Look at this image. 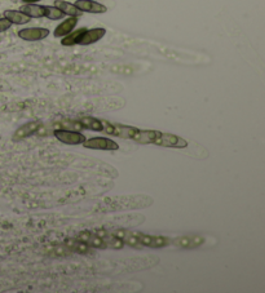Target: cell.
<instances>
[{
  "instance_id": "6da1fadb",
  "label": "cell",
  "mask_w": 265,
  "mask_h": 293,
  "mask_svg": "<svg viewBox=\"0 0 265 293\" xmlns=\"http://www.w3.org/2000/svg\"><path fill=\"white\" fill-rule=\"evenodd\" d=\"M154 200L148 195H120L111 196V198L104 199L101 203L96 205L93 211L107 213V212L117 211H128V209H142L152 207Z\"/></svg>"
},
{
  "instance_id": "7a4b0ae2",
  "label": "cell",
  "mask_w": 265,
  "mask_h": 293,
  "mask_svg": "<svg viewBox=\"0 0 265 293\" xmlns=\"http://www.w3.org/2000/svg\"><path fill=\"white\" fill-rule=\"evenodd\" d=\"M101 124L102 132L106 133V135L115 136V137H122V139L133 140L136 133L139 132V128H135V127L130 126H123V124L110 123V122H107V120H101Z\"/></svg>"
},
{
  "instance_id": "3957f363",
  "label": "cell",
  "mask_w": 265,
  "mask_h": 293,
  "mask_svg": "<svg viewBox=\"0 0 265 293\" xmlns=\"http://www.w3.org/2000/svg\"><path fill=\"white\" fill-rule=\"evenodd\" d=\"M154 145L162 146V147H174V148H185L188 146V141L183 137H179L172 133L159 132L158 136L153 141Z\"/></svg>"
},
{
  "instance_id": "277c9868",
  "label": "cell",
  "mask_w": 265,
  "mask_h": 293,
  "mask_svg": "<svg viewBox=\"0 0 265 293\" xmlns=\"http://www.w3.org/2000/svg\"><path fill=\"white\" fill-rule=\"evenodd\" d=\"M85 148H92V150H106V151H115L119 148V145L113 140L106 139V137H92L89 140H85L82 144Z\"/></svg>"
},
{
  "instance_id": "5b68a950",
  "label": "cell",
  "mask_w": 265,
  "mask_h": 293,
  "mask_svg": "<svg viewBox=\"0 0 265 293\" xmlns=\"http://www.w3.org/2000/svg\"><path fill=\"white\" fill-rule=\"evenodd\" d=\"M54 137L62 144L66 145H82L85 141V137L83 133H79L78 131H70V130H54Z\"/></svg>"
},
{
  "instance_id": "8992f818",
  "label": "cell",
  "mask_w": 265,
  "mask_h": 293,
  "mask_svg": "<svg viewBox=\"0 0 265 293\" xmlns=\"http://www.w3.org/2000/svg\"><path fill=\"white\" fill-rule=\"evenodd\" d=\"M135 237L139 239L141 246L150 247V248H162L166 247L170 243V239L166 237H159V235H149V234L139 233V231H133Z\"/></svg>"
},
{
  "instance_id": "52a82bcc",
  "label": "cell",
  "mask_w": 265,
  "mask_h": 293,
  "mask_svg": "<svg viewBox=\"0 0 265 293\" xmlns=\"http://www.w3.org/2000/svg\"><path fill=\"white\" fill-rule=\"evenodd\" d=\"M49 35V30L44 27H28L18 31V36L26 41L43 40Z\"/></svg>"
},
{
  "instance_id": "ba28073f",
  "label": "cell",
  "mask_w": 265,
  "mask_h": 293,
  "mask_svg": "<svg viewBox=\"0 0 265 293\" xmlns=\"http://www.w3.org/2000/svg\"><path fill=\"white\" fill-rule=\"evenodd\" d=\"M74 5L79 10H82V12L87 13H97V14H100V13H105L107 10L106 5L97 3V1H93V0H76Z\"/></svg>"
},
{
  "instance_id": "9c48e42d",
  "label": "cell",
  "mask_w": 265,
  "mask_h": 293,
  "mask_svg": "<svg viewBox=\"0 0 265 293\" xmlns=\"http://www.w3.org/2000/svg\"><path fill=\"white\" fill-rule=\"evenodd\" d=\"M78 239L84 242L85 244H88L92 248L106 249V244H105L104 240L101 239V237H100L96 231L95 233H93V231H82V233L78 235Z\"/></svg>"
},
{
  "instance_id": "30bf717a",
  "label": "cell",
  "mask_w": 265,
  "mask_h": 293,
  "mask_svg": "<svg viewBox=\"0 0 265 293\" xmlns=\"http://www.w3.org/2000/svg\"><path fill=\"white\" fill-rule=\"evenodd\" d=\"M106 34V30L104 27H95L91 28V30H85L84 34L82 35V38L79 40L80 45H89L93 44L96 41H98L100 39H102Z\"/></svg>"
},
{
  "instance_id": "8fae6325",
  "label": "cell",
  "mask_w": 265,
  "mask_h": 293,
  "mask_svg": "<svg viewBox=\"0 0 265 293\" xmlns=\"http://www.w3.org/2000/svg\"><path fill=\"white\" fill-rule=\"evenodd\" d=\"M65 247L69 249L70 252L78 253V255H88L91 252V247L88 244H85L84 242H82L78 238H70V239L65 240Z\"/></svg>"
},
{
  "instance_id": "7c38bea8",
  "label": "cell",
  "mask_w": 265,
  "mask_h": 293,
  "mask_svg": "<svg viewBox=\"0 0 265 293\" xmlns=\"http://www.w3.org/2000/svg\"><path fill=\"white\" fill-rule=\"evenodd\" d=\"M96 233L101 237V239L104 240L105 244H106V248H111V249H122L124 247L123 240L118 238L117 235L114 233H109V231L105 230H100L96 231Z\"/></svg>"
},
{
  "instance_id": "4fadbf2b",
  "label": "cell",
  "mask_w": 265,
  "mask_h": 293,
  "mask_svg": "<svg viewBox=\"0 0 265 293\" xmlns=\"http://www.w3.org/2000/svg\"><path fill=\"white\" fill-rule=\"evenodd\" d=\"M41 127L40 122H28L27 124L22 126L21 128L16 131L14 136H13V140H22L28 137V136L34 135L39 131V128Z\"/></svg>"
},
{
  "instance_id": "5bb4252c",
  "label": "cell",
  "mask_w": 265,
  "mask_h": 293,
  "mask_svg": "<svg viewBox=\"0 0 265 293\" xmlns=\"http://www.w3.org/2000/svg\"><path fill=\"white\" fill-rule=\"evenodd\" d=\"M78 18H79V17H69V18L65 19L63 22H61L60 25L57 26L56 30H54V36H56V38H63L65 35L73 31L74 27H75L76 23H78Z\"/></svg>"
},
{
  "instance_id": "9a60e30c",
  "label": "cell",
  "mask_w": 265,
  "mask_h": 293,
  "mask_svg": "<svg viewBox=\"0 0 265 293\" xmlns=\"http://www.w3.org/2000/svg\"><path fill=\"white\" fill-rule=\"evenodd\" d=\"M19 10L25 13L26 16H28L30 18H41L45 14L44 5H38L35 3H25L19 8Z\"/></svg>"
},
{
  "instance_id": "2e32d148",
  "label": "cell",
  "mask_w": 265,
  "mask_h": 293,
  "mask_svg": "<svg viewBox=\"0 0 265 293\" xmlns=\"http://www.w3.org/2000/svg\"><path fill=\"white\" fill-rule=\"evenodd\" d=\"M115 235H117L118 238H120V239L123 240L124 244H127V246L132 247V248H137L140 249L141 248V243L139 242V239L135 237V234H133V231H130V230H115L113 231Z\"/></svg>"
},
{
  "instance_id": "e0dca14e",
  "label": "cell",
  "mask_w": 265,
  "mask_h": 293,
  "mask_svg": "<svg viewBox=\"0 0 265 293\" xmlns=\"http://www.w3.org/2000/svg\"><path fill=\"white\" fill-rule=\"evenodd\" d=\"M54 6H57L61 12H63L65 16L69 17H80L82 16V10H79L74 4L63 1V0H54Z\"/></svg>"
},
{
  "instance_id": "ac0fdd59",
  "label": "cell",
  "mask_w": 265,
  "mask_h": 293,
  "mask_svg": "<svg viewBox=\"0 0 265 293\" xmlns=\"http://www.w3.org/2000/svg\"><path fill=\"white\" fill-rule=\"evenodd\" d=\"M4 17L6 19H9L10 22L14 23V25H25V23L30 22V17L26 16L25 13H22L21 10L8 9L4 12Z\"/></svg>"
},
{
  "instance_id": "d6986e66",
  "label": "cell",
  "mask_w": 265,
  "mask_h": 293,
  "mask_svg": "<svg viewBox=\"0 0 265 293\" xmlns=\"http://www.w3.org/2000/svg\"><path fill=\"white\" fill-rule=\"evenodd\" d=\"M85 30H87V28L82 27L79 28V30H76V31L69 32V34L63 36V39L61 40V44H62L63 47H71V45L79 44L80 38H82V35L84 34Z\"/></svg>"
},
{
  "instance_id": "ffe728a7",
  "label": "cell",
  "mask_w": 265,
  "mask_h": 293,
  "mask_svg": "<svg viewBox=\"0 0 265 293\" xmlns=\"http://www.w3.org/2000/svg\"><path fill=\"white\" fill-rule=\"evenodd\" d=\"M159 131H141L139 130V132L136 133V136L133 137V141L142 144V145H146V144H153V141L155 140V137L158 136Z\"/></svg>"
},
{
  "instance_id": "44dd1931",
  "label": "cell",
  "mask_w": 265,
  "mask_h": 293,
  "mask_svg": "<svg viewBox=\"0 0 265 293\" xmlns=\"http://www.w3.org/2000/svg\"><path fill=\"white\" fill-rule=\"evenodd\" d=\"M79 123L82 124L83 128L85 130H91V131H102V124L101 120L96 119L93 117H84L82 119H79Z\"/></svg>"
},
{
  "instance_id": "7402d4cb",
  "label": "cell",
  "mask_w": 265,
  "mask_h": 293,
  "mask_svg": "<svg viewBox=\"0 0 265 293\" xmlns=\"http://www.w3.org/2000/svg\"><path fill=\"white\" fill-rule=\"evenodd\" d=\"M172 242L180 247H197L199 246L201 243H203V238L197 237V235L196 237H181L172 240Z\"/></svg>"
},
{
  "instance_id": "603a6c76",
  "label": "cell",
  "mask_w": 265,
  "mask_h": 293,
  "mask_svg": "<svg viewBox=\"0 0 265 293\" xmlns=\"http://www.w3.org/2000/svg\"><path fill=\"white\" fill-rule=\"evenodd\" d=\"M57 127L61 130H70V131H78L83 130L82 124L79 123V120H61L57 123Z\"/></svg>"
},
{
  "instance_id": "cb8c5ba5",
  "label": "cell",
  "mask_w": 265,
  "mask_h": 293,
  "mask_svg": "<svg viewBox=\"0 0 265 293\" xmlns=\"http://www.w3.org/2000/svg\"><path fill=\"white\" fill-rule=\"evenodd\" d=\"M44 10H45V14L44 17H47V18L49 19H61L65 17V14H63V12H61L57 6H52V5H44Z\"/></svg>"
},
{
  "instance_id": "d4e9b609",
  "label": "cell",
  "mask_w": 265,
  "mask_h": 293,
  "mask_svg": "<svg viewBox=\"0 0 265 293\" xmlns=\"http://www.w3.org/2000/svg\"><path fill=\"white\" fill-rule=\"evenodd\" d=\"M10 26H12V22H10L9 19H6L5 17L0 18V32L6 31L8 28H10Z\"/></svg>"
},
{
  "instance_id": "484cf974",
  "label": "cell",
  "mask_w": 265,
  "mask_h": 293,
  "mask_svg": "<svg viewBox=\"0 0 265 293\" xmlns=\"http://www.w3.org/2000/svg\"><path fill=\"white\" fill-rule=\"evenodd\" d=\"M23 3H38L40 0H22Z\"/></svg>"
}]
</instances>
